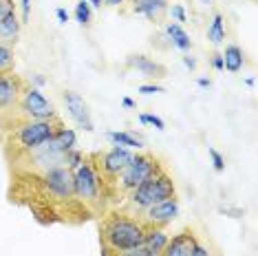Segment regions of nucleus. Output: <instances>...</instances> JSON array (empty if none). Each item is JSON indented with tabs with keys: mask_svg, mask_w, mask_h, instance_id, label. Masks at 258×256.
Returning <instances> with one entry per match:
<instances>
[{
	"mask_svg": "<svg viewBox=\"0 0 258 256\" xmlns=\"http://www.w3.org/2000/svg\"><path fill=\"white\" fill-rule=\"evenodd\" d=\"M95 170L99 183H102L104 192L108 197L110 208H117V192H115V183L117 177L121 174V170L126 168V164L131 161L133 150L131 148H121V146H113L108 150H95V153L86 155Z\"/></svg>",
	"mask_w": 258,
	"mask_h": 256,
	"instance_id": "39448f33",
	"label": "nucleus"
},
{
	"mask_svg": "<svg viewBox=\"0 0 258 256\" xmlns=\"http://www.w3.org/2000/svg\"><path fill=\"white\" fill-rule=\"evenodd\" d=\"M14 67H16L14 49L0 44V73H14Z\"/></svg>",
	"mask_w": 258,
	"mask_h": 256,
	"instance_id": "5701e85b",
	"label": "nucleus"
},
{
	"mask_svg": "<svg viewBox=\"0 0 258 256\" xmlns=\"http://www.w3.org/2000/svg\"><path fill=\"white\" fill-rule=\"evenodd\" d=\"M84 3H89L91 7H97V9H99V7H102V5H104L102 0H84Z\"/></svg>",
	"mask_w": 258,
	"mask_h": 256,
	"instance_id": "ea45409f",
	"label": "nucleus"
},
{
	"mask_svg": "<svg viewBox=\"0 0 258 256\" xmlns=\"http://www.w3.org/2000/svg\"><path fill=\"white\" fill-rule=\"evenodd\" d=\"M106 139L113 146H121V148H142L144 146V139L133 135V133H126V131H108L106 133Z\"/></svg>",
	"mask_w": 258,
	"mask_h": 256,
	"instance_id": "aec40b11",
	"label": "nucleus"
},
{
	"mask_svg": "<svg viewBox=\"0 0 258 256\" xmlns=\"http://www.w3.org/2000/svg\"><path fill=\"white\" fill-rule=\"evenodd\" d=\"M121 104H124L126 108H135V102L131 100V97H124V102H121Z\"/></svg>",
	"mask_w": 258,
	"mask_h": 256,
	"instance_id": "a19ab883",
	"label": "nucleus"
},
{
	"mask_svg": "<svg viewBox=\"0 0 258 256\" xmlns=\"http://www.w3.org/2000/svg\"><path fill=\"white\" fill-rule=\"evenodd\" d=\"M102 3L108 7H121V5H126V0H102Z\"/></svg>",
	"mask_w": 258,
	"mask_h": 256,
	"instance_id": "4c0bfd02",
	"label": "nucleus"
},
{
	"mask_svg": "<svg viewBox=\"0 0 258 256\" xmlns=\"http://www.w3.org/2000/svg\"><path fill=\"white\" fill-rule=\"evenodd\" d=\"M102 256H152L146 247H133V249H126V252H113L108 247H102Z\"/></svg>",
	"mask_w": 258,
	"mask_h": 256,
	"instance_id": "a878e982",
	"label": "nucleus"
},
{
	"mask_svg": "<svg viewBox=\"0 0 258 256\" xmlns=\"http://www.w3.org/2000/svg\"><path fill=\"white\" fill-rule=\"evenodd\" d=\"M170 197H177V188H174L172 177L168 174L166 168H161L159 172H155L146 181H142L133 192H128L126 199L119 203V210H124L133 217H139L144 210H148L150 206L159 203Z\"/></svg>",
	"mask_w": 258,
	"mask_h": 256,
	"instance_id": "20e7f679",
	"label": "nucleus"
},
{
	"mask_svg": "<svg viewBox=\"0 0 258 256\" xmlns=\"http://www.w3.org/2000/svg\"><path fill=\"white\" fill-rule=\"evenodd\" d=\"M139 121H142V124H150V126H155L157 131H163V128H166V121H163L161 117H157V115L142 113V115H139Z\"/></svg>",
	"mask_w": 258,
	"mask_h": 256,
	"instance_id": "cd10ccee",
	"label": "nucleus"
},
{
	"mask_svg": "<svg viewBox=\"0 0 258 256\" xmlns=\"http://www.w3.org/2000/svg\"><path fill=\"white\" fill-rule=\"evenodd\" d=\"M14 110L27 119H51L57 115L53 104L40 93L38 86H31L29 80H27V86H25V91H22L18 104L14 106Z\"/></svg>",
	"mask_w": 258,
	"mask_h": 256,
	"instance_id": "1a4fd4ad",
	"label": "nucleus"
},
{
	"mask_svg": "<svg viewBox=\"0 0 258 256\" xmlns=\"http://www.w3.org/2000/svg\"><path fill=\"white\" fill-rule=\"evenodd\" d=\"M168 234H166V230H148L146 232V236H144V243H142V247H146L152 256H159L163 252V247H166V243H168Z\"/></svg>",
	"mask_w": 258,
	"mask_h": 256,
	"instance_id": "6ab92c4d",
	"label": "nucleus"
},
{
	"mask_svg": "<svg viewBox=\"0 0 258 256\" xmlns=\"http://www.w3.org/2000/svg\"><path fill=\"white\" fill-rule=\"evenodd\" d=\"M177 214H179V199L170 197V199H163L159 203H155V206H150L137 219L144 223L146 230H166L177 219Z\"/></svg>",
	"mask_w": 258,
	"mask_h": 256,
	"instance_id": "9d476101",
	"label": "nucleus"
},
{
	"mask_svg": "<svg viewBox=\"0 0 258 256\" xmlns=\"http://www.w3.org/2000/svg\"><path fill=\"white\" fill-rule=\"evenodd\" d=\"M20 18L18 14H16V9L11 11V14L0 22V44L3 46H11L14 49V44L18 42V36H20Z\"/></svg>",
	"mask_w": 258,
	"mask_h": 256,
	"instance_id": "dca6fc26",
	"label": "nucleus"
},
{
	"mask_svg": "<svg viewBox=\"0 0 258 256\" xmlns=\"http://www.w3.org/2000/svg\"><path fill=\"white\" fill-rule=\"evenodd\" d=\"M166 38H168L170 46H174V49H179V51H190L192 49L190 36H187L185 29L181 25H177V22H168L166 25Z\"/></svg>",
	"mask_w": 258,
	"mask_h": 256,
	"instance_id": "f3484780",
	"label": "nucleus"
},
{
	"mask_svg": "<svg viewBox=\"0 0 258 256\" xmlns=\"http://www.w3.org/2000/svg\"><path fill=\"white\" fill-rule=\"evenodd\" d=\"M195 241H197L195 230L185 228L168 238L166 247H163V252L159 256H190V249L195 245Z\"/></svg>",
	"mask_w": 258,
	"mask_h": 256,
	"instance_id": "2eb2a0df",
	"label": "nucleus"
},
{
	"mask_svg": "<svg viewBox=\"0 0 258 256\" xmlns=\"http://www.w3.org/2000/svg\"><path fill=\"white\" fill-rule=\"evenodd\" d=\"M55 18H57V22H60V25H67V22H69V11L62 9V7H57V9H55Z\"/></svg>",
	"mask_w": 258,
	"mask_h": 256,
	"instance_id": "f704fd0d",
	"label": "nucleus"
},
{
	"mask_svg": "<svg viewBox=\"0 0 258 256\" xmlns=\"http://www.w3.org/2000/svg\"><path fill=\"white\" fill-rule=\"evenodd\" d=\"M20 9H22L20 25H25V22H29V16H31V0H20Z\"/></svg>",
	"mask_w": 258,
	"mask_h": 256,
	"instance_id": "2f4dec72",
	"label": "nucleus"
},
{
	"mask_svg": "<svg viewBox=\"0 0 258 256\" xmlns=\"http://www.w3.org/2000/svg\"><path fill=\"white\" fill-rule=\"evenodd\" d=\"M223 69L230 73H238L245 64V53L238 44H227L225 51H223Z\"/></svg>",
	"mask_w": 258,
	"mask_h": 256,
	"instance_id": "a211bd4d",
	"label": "nucleus"
},
{
	"mask_svg": "<svg viewBox=\"0 0 258 256\" xmlns=\"http://www.w3.org/2000/svg\"><path fill=\"white\" fill-rule=\"evenodd\" d=\"M190 256H212V254H210L208 249H205L201 243H199V238H197L195 245H192V249H190Z\"/></svg>",
	"mask_w": 258,
	"mask_h": 256,
	"instance_id": "473e14b6",
	"label": "nucleus"
},
{
	"mask_svg": "<svg viewBox=\"0 0 258 256\" xmlns=\"http://www.w3.org/2000/svg\"><path fill=\"white\" fill-rule=\"evenodd\" d=\"M67 126L60 115L51 119H27L14 110V106L0 113V148L5 161L16 159L18 155L42 144L51 142Z\"/></svg>",
	"mask_w": 258,
	"mask_h": 256,
	"instance_id": "f03ea898",
	"label": "nucleus"
},
{
	"mask_svg": "<svg viewBox=\"0 0 258 256\" xmlns=\"http://www.w3.org/2000/svg\"><path fill=\"white\" fill-rule=\"evenodd\" d=\"M64 104H67V110L71 115V119L78 124V128L86 133H93V119H91V110L89 104L84 102V97L75 91H64Z\"/></svg>",
	"mask_w": 258,
	"mask_h": 256,
	"instance_id": "f8f14e48",
	"label": "nucleus"
},
{
	"mask_svg": "<svg viewBox=\"0 0 258 256\" xmlns=\"http://www.w3.org/2000/svg\"><path fill=\"white\" fill-rule=\"evenodd\" d=\"M201 5H205V7H210V0H199Z\"/></svg>",
	"mask_w": 258,
	"mask_h": 256,
	"instance_id": "79ce46f5",
	"label": "nucleus"
},
{
	"mask_svg": "<svg viewBox=\"0 0 258 256\" xmlns=\"http://www.w3.org/2000/svg\"><path fill=\"white\" fill-rule=\"evenodd\" d=\"M82 161H84V153H80L78 148H71L69 153H64V166H67L71 172L82 164Z\"/></svg>",
	"mask_w": 258,
	"mask_h": 256,
	"instance_id": "393cba45",
	"label": "nucleus"
},
{
	"mask_svg": "<svg viewBox=\"0 0 258 256\" xmlns=\"http://www.w3.org/2000/svg\"><path fill=\"white\" fill-rule=\"evenodd\" d=\"M99 245L108 247L113 252H126V249L139 247L144 243L146 230L137 217L128 214L119 208H110L99 217Z\"/></svg>",
	"mask_w": 258,
	"mask_h": 256,
	"instance_id": "7ed1b4c3",
	"label": "nucleus"
},
{
	"mask_svg": "<svg viewBox=\"0 0 258 256\" xmlns=\"http://www.w3.org/2000/svg\"><path fill=\"white\" fill-rule=\"evenodd\" d=\"M73 16H75V20H78L82 27H89V25H91V18H93L91 5H89V3H84V0H80V3L75 5Z\"/></svg>",
	"mask_w": 258,
	"mask_h": 256,
	"instance_id": "b1692460",
	"label": "nucleus"
},
{
	"mask_svg": "<svg viewBox=\"0 0 258 256\" xmlns=\"http://www.w3.org/2000/svg\"><path fill=\"white\" fill-rule=\"evenodd\" d=\"M126 67L133 69V71H137L142 78H148V80H161L166 78L168 69L163 67L161 62L152 60V57L144 55V53H133L126 57Z\"/></svg>",
	"mask_w": 258,
	"mask_h": 256,
	"instance_id": "4468645a",
	"label": "nucleus"
},
{
	"mask_svg": "<svg viewBox=\"0 0 258 256\" xmlns=\"http://www.w3.org/2000/svg\"><path fill=\"white\" fill-rule=\"evenodd\" d=\"M73 190H75V197L78 201H82L89 212L93 214V219H99L104 212L110 210V203H108V197L104 192L102 183H99L95 170H93L89 157L84 155V161L73 170Z\"/></svg>",
	"mask_w": 258,
	"mask_h": 256,
	"instance_id": "423d86ee",
	"label": "nucleus"
},
{
	"mask_svg": "<svg viewBox=\"0 0 258 256\" xmlns=\"http://www.w3.org/2000/svg\"><path fill=\"white\" fill-rule=\"evenodd\" d=\"M14 9H16V3H14V0H0V22L7 18V16H9Z\"/></svg>",
	"mask_w": 258,
	"mask_h": 256,
	"instance_id": "c756f323",
	"label": "nucleus"
},
{
	"mask_svg": "<svg viewBox=\"0 0 258 256\" xmlns=\"http://www.w3.org/2000/svg\"><path fill=\"white\" fill-rule=\"evenodd\" d=\"M163 164L159 161V157H155L152 153H133L131 161L126 164V168L121 170V174L117 177L115 192H117V206L126 199L128 192H133L142 181H146L148 177H152L155 172H159Z\"/></svg>",
	"mask_w": 258,
	"mask_h": 256,
	"instance_id": "6e6552de",
	"label": "nucleus"
},
{
	"mask_svg": "<svg viewBox=\"0 0 258 256\" xmlns=\"http://www.w3.org/2000/svg\"><path fill=\"white\" fill-rule=\"evenodd\" d=\"M208 155H210V159H212V166H214L216 172L225 170V157H223L219 150H216V148H208Z\"/></svg>",
	"mask_w": 258,
	"mask_h": 256,
	"instance_id": "bb28decb",
	"label": "nucleus"
},
{
	"mask_svg": "<svg viewBox=\"0 0 258 256\" xmlns=\"http://www.w3.org/2000/svg\"><path fill=\"white\" fill-rule=\"evenodd\" d=\"M128 11L135 16H144L155 25H161L168 16V0H126Z\"/></svg>",
	"mask_w": 258,
	"mask_h": 256,
	"instance_id": "ddd939ff",
	"label": "nucleus"
},
{
	"mask_svg": "<svg viewBox=\"0 0 258 256\" xmlns=\"http://www.w3.org/2000/svg\"><path fill=\"white\" fill-rule=\"evenodd\" d=\"M60 166H64V153L53 139L7 161L9 174H42Z\"/></svg>",
	"mask_w": 258,
	"mask_h": 256,
	"instance_id": "0eeeda50",
	"label": "nucleus"
},
{
	"mask_svg": "<svg viewBox=\"0 0 258 256\" xmlns=\"http://www.w3.org/2000/svg\"><path fill=\"white\" fill-rule=\"evenodd\" d=\"M7 199L14 206L27 208L36 223L44 225H84L93 214L73 190V172L67 166L42 174H9Z\"/></svg>",
	"mask_w": 258,
	"mask_h": 256,
	"instance_id": "f257e3e1",
	"label": "nucleus"
},
{
	"mask_svg": "<svg viewBox=\"0 0 258 256\" xmlns=\"http://www.w3.org/2000/svg\"><path fill=\"white\" fill-rule=\"evenodd\" d=\"M139 93L142 95H152V93H166V89L159 84H142L139 86Z\"/></svg>",
	"mask_w": 258,
	"mask_h": 256,
	"instance_id": "7c9ffc66",
	"label": "nucleus"
},
{
	"mask_svg": "<svg viewBox=\"0 0 258 256\" xmlns=\"http://www.w3.org/2000/svg\"><path fill=\"white\" fill-rule=\"evenodd\" d=\"M168 14L172 16L174 20H177V25H181V22H185V20H187V16H185V9L181 7V5H172V7L168 9Z\"/></svg>",
	"mask_w": 258,
	"mask_h": 256,
	"instance_id": "c85d7f7f",
	"label": "nucleus"
},
{
	"mask_svg": "<svg viewBox=\"0 0 258 256\" xmlns=\"http://www.w3.org/2000/svg\"><path fill=\"white\" fill-rule=\"evenodd\" d=\"M210 64H212V67L216 69V71H223V55L221 53H212V57H210Z\"/></svg>",
	"mask_w": 258,
	"mask_h": 256,
	"instance_id": "72a5a7b5",
	"label": "nucleus"
},
{
	"mask_svg": "<svg viewBox=\"0 0 258 256\" xmlns=\"http://www.w3.org/2000/svg\"><path fill=\"white\" fill-rule=\"evenodd\" d=\"M183 64H185V67L187 69H190V71H195V69H197V60H195V57H192V55H183Z\"/></svg>",
	"mask_w": 258,
	"mask_h": 256,
	"instance_id": "c9c22d12",
	"label": "nucleus"
},
{
	"mask_svg": "<svg viewBox=\"0 0 258 256\" xmlns=\"http://www.w3.org/2000/svg\"><path fill=\"white\" fill-rule=\"evenodd\" d=\"M29 82H33L36 86H42V84L46 82V80H44V78H42V75H40V73H36V75H31V80H29Z\"/></svg>",
	"mask_w": 258,
	"mask_h": 256,
	"instance_id": "e433bc0d",
	"label": "nucleus"
},
{
	"mask_svg": "<svg viewBox=\"0 0 258 256\" xmlns=\"http://www.w3.org/2000/svg\"><path fill=\"white\" fill-rule=\"evenodd\" d=\"M208 40L212 44H221L225 40V18H223V14H219V11L212 16V20L208 25Z\"/></svg>",
	"mask_w": 258,
	"mask_h": 256,
	"instance_id": "412c9836",
	"label": "nucleus"
},
{
	"mask_svg": "<svg viewBox=\"0 0 258 256\" xmlns=\"http://www.w3.org/2000/svg\"><path fill=\"white\" fill-rule=\"evenodd\" d=\"M53 142L57 144V148L62 150V153H69L71 148H75V142H78V137H75V133H73V128H69V126H64L60 133L53 137Z\"/></svg>",
	"mask_w": 258,
	"mask_h": 256,
	"instance_id": "4be33fe9",
	"label": "nucleus"
},
{
	"mask_svg": "<svg viewBox=\"0 0 258 256\" xmlns=\"http://www.w3.org/2000/svg\"><path fill=\"white\" fill-rule=\"evenodd\" d=\"M197 84L201 86V89H210V86H212V82H210L208 78H199V80H197Z\"/></svg>",
	"mask_w": 258,
	"mask_h": 256,
	"instance_id": "58836bf2",
	"label": "nucleus"
},
{
	"mask_svg": "<svg viewBox=\"0 0 258 256\" xmlns=\"http://www.w3.org/2000/svg\"><path fill=\"white\" fill-rule=\"evenodd\" d=\"M27 86V80L16 73H0V113L16 106Z\"/></svg>",
	"mask_w": 258,
	"mask_h": 256,
	"instance_id": "9b49d317",
	"label": "nucleus"
}]
</instances>
